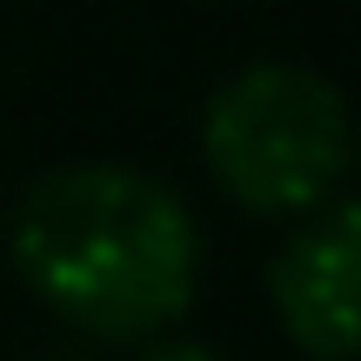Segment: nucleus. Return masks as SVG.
<instances>
[{
  "mask_svg": "<svg viewBox=\"0 0 361 361\" xmlns=\"http://www.w3.org/2000/svg\"><path fill=\"white\" fill-rule=\"evenodd\" d=\"M13 268L67 328L94 341H147L194 301L201 228L168 180L87 161L27 188L13 214Z\"/></svg>",
  "mask_w": 361,
  "mask_h": 361,
  "instance_id": "obj_1",
  "label": "nucleus"
},
{
  "mask_svg": "<svg viewBox=\"0 0 361 361\" xmlns=\"http://www.w3.org/2000/svg\"><path fill=\"white\" fill-rule=\"evenodd\" d=\"M147 361H221L214 348H201V341H174V348H154Z\"/></svg>",
  "mask_w": 361,
  "mask_h": 361,
  "instance_id": "obj_4",
  "label": "nucleus"
},
{
  "mask_svg": "<svg viewBox=\"0 0 361 361\" xmlns=\"http://www.w3.org/2000/svg\"><path fill=\"white\" fill-rule=\"evenodd\" d=\"M201 161L234 207L308 214L341 194L355 161L348 101L314 67L261 61L221 80L201 114Z\"/></svg>",
  "mask_w": 361,
  "mask_h": 361,
  "instance_id": "obj_2",
  "label": "nucleus"
},
{
  "mask_svg": "<svg viewBox=\"0 0 361 361\" xmlns=\"http://www.w3.org/2000/svg\"><path fill=\"white\" fill-rule=\"evenodd\" d=\"M355 261H361V214L328 194L308 207V228L288 234V247L268 268V295L288 341L314 361L355 355Z\"/></svg>",
  "mask_w": 361,
  "mask_h": 361,
  "instance_id": "obj_3",
  "label": "nucleus"
}]
</instances>
